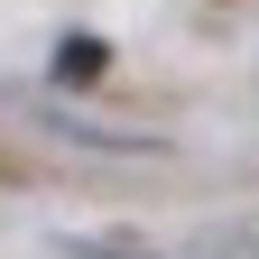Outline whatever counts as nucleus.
Wrapping results in <instances>:
<instances>
[{
    "instance_id": "obj_1",
    "label": "nucleus",
    "mask_w": 259,
    "mask_h": 259,
    "mask_svg": "<svg viewBox=\"0 0 259 259\" xmlns=\"http://www.w3.org/2000/svg\"><path fill=\"white\" fill-rule=\"evenodd\" d=\"M47 130L74 139V148H102V157H157V148H167V139H148V130H102V120H74V111H56Z\"/></svg>"
},
{
    "instance_id": "obj_2",
    "label": "nucleus",
    "mask_w": 259,
    "mask_h": 259,
    "mask_svg": "<svg viewBox=\"0 0 259 259\" xmlns=\"http://www.w3.org/2000/svg\"><path fill=\"white\" fill-rule=\"evenodd\" d=\"M102 37H93V28H74V37H56V74H74V83H93V74H102Z\"/></svg>"
}]
</instances>
